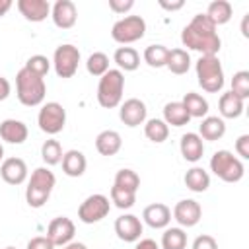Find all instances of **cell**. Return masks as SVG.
<instances>
[{
    "label": "cell",
    "mask_w": 249,
    "mask_h": 249,
    "mask_svg": "<svg viewBox=\"0 0 249 249\" xmlns=\"http://www.w3.org/2000/svg\"><path fill=\"white\" fill-rule=\"evenodd\" d=\"M181 43L187 49L200 53V56L218 54L220 45H222V41H220V37L216 33V27L206 18V14L193 16V19L181 31Z\"/></svg>",
    "instance_id": "6da1fadb"
},
{
    "label": "cell",
    "mask_w": 249,
    "mask_h": 249,
    "mask_svg": "<svg viewBox=\"0 0 249 249\" xmlns=\"http://www.w3.org/2000/svg\"><path fill=\"white\" fill-rule=\"evenodd\" d=\"M16 93L21 105L25 107H37L43 103L45 93H47V86L45 80L33 72H29L27 68H21L16 74Z\"/></svg>",
    "instance_id": "7a4b0ae2"
},
{
    "label": "cell",
    "mask_w": 249,
    "mask_h": 249,
    "mask_svg": "<svg viewBox=\"0 0 249 249\" xmlns=\"http://www.w3.org/2000/svg\"><path fill=\"white\" fill-rule=\"evenodd\" d=\"M54 183H56V177H54V173L51 169L37 167L31 173L29 181H27V189H25L27 204L31 208H41L49 200V196H51V193L54 189Z\"/></svg>",
    "instance_id": "3957f363"
},
{
    "label": "cell",
    "mask_w": 249,
    "mask_h": 249,
    "mask_svg": "<svg viewBox=\"0 0 249 249\" xmlns=\"http://www.w3.org/2000/svg\"><path fill=\"white\" fill-rule=\"evenodd\" d=\"M123 89H124V76L117 68H109L97 84V103L103 109H113L121 105L123 99Z\"/></svg>",
    "instance_id": "277c9868"
},
{
    "label": "cell",
    "mask_w": 249,
    "mask_h": 249,
    "mask_svg": "<svg viewBox=\"0 0 249 249\" xmlns=\"http://www.w3.org/2000/svg\"><path fill=\"white\" fill-rule=\"evenodd\" d=\"M196 78L198 86L208 93H218L224 88V70L218 54L200 56L196 60Z\"/></svg>",
    "instance_id": "5b68a950"
},
{
    "label": "cell",
    "mask_w": 249,
    "mask_h": 249,
    "mask_svg": "<svg viewBox=\"0 0 249 249\" xmlns=\"http://www.w3.org/2000/svg\"><path fill=\"white\" fill-rule=\"evenodd\" d=\"M210 169L216 177H220L226 183H237L241 181L245 169L239 158H235L230 150H218L210 158Z\"/></svg>",
    "instance_id": "8992f818"
},
{
    "label": "cell",
    "mask_w": 249,
    "mask_h": 249,
    "mask_svg": "<svg viewBox=\"0 0 249 249\" xmlns=\"http://www.w3.org/2000/svg\"><path fill=\"white\" fill-rule=\"evenodd\" d=\"M144 33H146V21L140 16H124L123 19L115 21V25L111 29V37L121 45L134 43V41L142 39Z\"/></svg>",
    "instance_id": "52a82bcc"
},
{
    "label": "cell",
    "mask_w": 249,
    "mask_h": 249,
    "mask_svg": "<svg viewBox=\"0 0 249 249\" xmlns=\"http://www.w3.org/2000/svg\"><path fill=\"white\" fill-rule=\"evenodd\" d=\"M37 124L43 132L47 134H58L62 132L64 124H66V109L56 103V101H49L45 103L41 109H39V115H37Z\"/></svg>",
    "instance_id": "ba28073f"
},
{
    "label": "cell",
    "mask_w": 249,
    "mask_h": 249,
    "mask_svg": "<svg viewBox=\"0 0 249 249\" xmlns=\"http://www.w3.org/2000/svg\"><path fill=\"white\" fill-rule=\"evenodd\" d=\"M53 64H54V72L58 78H72L78 70V64H80L78 47H74L70 43L56 47L54 54H53Z\"/></svg>",
    "instance_id": "9c48e42d"
},
{
    "label": "cell",
    "mask_w": 249,
    "mask_h": 249,
    "mask_svg": "<svg viewBox=\"0 0 249 249\" xmlns=\"http://www.w3.org/2000/svg\"><path fill=\"white\" fill-rule=\"evenodd\" d=\"M111 210V202L105 195H89L78 208V218L84 222V224H95V222H101Z\"/></svg>",
    "instance_id": "30bf717a"
},
{
    "label": "cell",
    "mask_w": 249,
    "mask_h": 249,
    "mask_svg": "<svg viewBox=\"0 0 249 249\" xmlns=\"http://www.w3.org/2000/svg\"><path fill=\"white\" fill-rule=\"evenodd\" d=\"M74 233H76V226H74V222H72L70 218H66V216H56V218H53L51 224L47 226V237H49V241H51L54 247H56V245H60V247L68 245V243L72 241Z\"/></svg>",
    "instance_id": "8fae6325"
},
{
    "label": "cell",
    "mask_w": 249,
    "mask_h": 249,
    "mask_svg": "<svg viewBox=\"0 0 249 249\" xmlns=\"http://www.w3.org/2000/svg\"><path fill=\"white\" fill-rule=\"evenodd\" d=\"M173 218L183 226V228H193L200 222L202 218V208L196 200L193 198H183L175 204L173 208Z\"/></svg>",
    "instance_id": "7c38bea8"
},
{
    "label": "cell",
    "mask_w": 249,
    "mask_h": 249,
    "mask_svg": "<svg viewBox=\"0 0 249 249\" xmlns=\"http://www.w3.org/2000/svg\"><path fill=\"white\" fill-rule=\"evenodd\" d=\"M115 233L119 239L126 241V243H132V241H138L140 235H142V222L138 216L134 214H123L115 220Z\"/></svg>",
    "instance_id": "4fadbf2b"
},
{
    "label": "cell",
    "mask_w": 249,
    "mask_h": 249,
    "mask_svg": "<svg viewBox=\"0 0 249 249\" xmlns=\"http://www.w3.org/2000/svg\"><path fill=\"white\" fill-rule=\"evenodd\" d=\"M146 105H144V101H140V99H136V97H130V99H126L124 103H121V109H119V119L126 124V126H130V128H134V126H138V124H142L144 121H146Z\"/></svg>",
    "instance_id": "5bb4252c"
},
{
    "label": "cell",
    "mask_w": 249,
    "mask_h": 249,
    "mask_svg": "<svg viewBox=\"0 0 249 249\" xmlns=\"http://www.w3.org/2000/svg\"><path fill=\"white\" fill-rule=\"evenodd\" d=\"M51 18L54 21L56 27L60 29H70L74 27L76 19H78V10L76 4L70 0H56L54 6L51 8Z\"/></svg>",
    "instance_id": "9a60e30c"
},
{
    "label": "cell",
    "mask_w": 249,
    "mask_h": 249,
    "mask_svg": "<svg viewBox=\"0 0 249 249\" xmlns=\"http://www.w3.org/2000/svg\"><path fill=\"white\" fill-rule=\"evenodd\" d=\"M0 175L8 185H21L27 179V165L21 158H6L0 165Z\"/></svg>",
    "instance_id": "2e32d148"
},
{
    "label": "cell",
    "mask_w": 249,
    "mask_h": 249,
    "mask_svg": "<svg viewBox=\"0 0 249 249\" xmlns=\"http://www.w3.org/2000/svg\"><path fill=\"white\" fill-rule=\"evenodd\" d=\"M142 218L144 222L154 228V230H163L169 226L171 222V210L169 206H165L163 202H154V204H148L142 212Z\"/></svg>",
    "instance_id": "e0dca14e"
},
{
    "label": "cell",
    "mask_w": 249,
    "mask_h": 249,
    "mask_svg": "<svg viewBox=\"0 0 249 249\" xmlns=\"http://www.w3.org/2000/svg\"><path fill=\"white\" fill-rule=\"evenodd\" d=\"M18 10L27 21H43L51 14V4L47 0H18Z\"/></svg>",
    "instance_id": "ac0fdd59"
},
{
    "label": "cell",
    "mask_w": 249,
    "mask_h": 249,
    "mask_svg": "<svg viewBox=\"0 0 249 249\" xmlns=\"http://www.w3.org/2000/svg\"><path fill=\"white\" fill-rule=\"evenodd\" d=\"M27 124L16 119H6L0 123V138L8 144H23L27 140Z\"/></svg>",
    "instance_id": "d6986e66"
},
{
    "label": "cell",
    "mask_w": 249,
    "mask_h": 249,
    "mask_svg": "<svg viewBox=\"0 0 249 249\" xmlns=\"http://www.w3.org/2000/svg\"><path fill=\"white\" fill-rule=\"evenodd\" d=\"M179 150H181V156L187 160V161H198L204 154V144H202V138L196 134V132H187L181 136V144H179Z\"/></svg>",
    "instance_id": "ffe728a7"
},
{
    "label": "cell",
    "mask_w": 249,
    "mask_h": 249,
    "mask_svg": "<svg viewBox=\"0 0 249 249\" xmlns=\"http://www.w3.org/2000/svg\"><path fill=\"white\" fill-rule=\"evenodd\" d=\"M123 146V138L117 130H103L95 138V148L101 156H115Z\"/></svg>",
    "instance_id": "44dd1931"
},
{
    "label": "cell",
    "mask_w": 249,
    "mask_h": 249,
    "mask_svg": "<svg viewBox=\"0 0 249 249\" xmlns=\"http://www.w3.org/2000/svg\"><path fill=\"white\" fill-rule=\"evenodd\" d=\"M62 171L68 175V177H80L84 175L86 171V156L80 152V150H68L66 154H62Z\"/></svg>",
    "instance_id": "7402d4cb"
},
{
    "label": "cell",
    "mask_w": 249,
    "mask_h": 249,
    "mask_svg": "<svg viewBox=\"0 0 249 249\" xmlns=\"http://www.w3.org/2000/svg\"><path fill=\"white\" fill-rule=\"evenodd\" d=\"M226 134V123L220 117H204L198 124V136L204 140H220Z\"/></svg>",
    "instance_id": "603a6c76"
},
{
    "label": "cell",
    "mask_w": 249,
    "mask_h": 249,
    "mask_svg": "<svg viewBox=\"0 0 249 249\" xmlns=\"http://www.w3.org/2000/svg\"><path fill=\"white\" fill-rule=\"evenodd\" d=\"M206 18L212 21V25H224L231 19V4L228 0H214L206 8Z\"/></svg>",
    "instance_id": "cb8c5ba5"
},
{
    "label": "cell",
    "mask_w": 249,
    "mask_h": 249,
    "mask_svg": "<svg viewBox=\"0 0 249 249\" xmlns=\"http://www.w3.org/2000/svg\"><path fill=\"white\" fill-rule=\"evenodd\" d=\"M113 60L117 62L119 70H124V72H134L140 66V54L132 47H119L113 54Z\"/></svg>",
    "instance_id": "d4e9b609"
},
{
    "label": "cell",
    "mask_w": 249,
    "mask_h": 249,
    "mask_svg": "<svg viewBox=\"0 0 249 249\" xmlns=\"http://www.w3.org/2000/svg\"><path fill=\"white\" fill-rule=\"evenodd\" d=\"M165 66L171 74H187L189 72V66H191V56L185 49H169L167 53V60H165Z\"/></svg>",
    "instance_id": "484cf974"
},
{
    "label": "cell",
    "mask_w": 249,
    "mask_h": 249,
    "mask_svg": "<svg viewBox=\"0 0 249 249\" xmlns=\"http://www.w3.org/2000/svg\"><path fill=\"white\" fill-rule=\"evenodd\" d=\"M191 121V117H189V113H187V109L183 107V103L181 101H169V103H165V107H163V123L169 126H183V124H187Z\"/></svg>",
    "instance_id": "4316f807"
},
{
    "label": "cell",
    "mask_w": 249,
    "mask_h": 249,
    "mask_svg": "<svg viewBox=\"0 0 249 249\" xmlns=\"http://www.w3.org/2000/svg\"><path fill=\"white\" fill-rule=\"evenodd\" d=\"M183 107L187 109V113H189V117L193 119H202V117H206L208 115V101L200 95V93H195V91H189V93H185V97H183Z\"/></svg>",
    "instance_id": "83f0119b"
},
{
    "label": "cell",
    "mask_w": 249,
    "mask_h": 249,
    "mask_svg": "<svg viewBox=\"0 0 249 249\" xmlns=\"http://www.w3.org/2000/svg\"><path fill=\"white\" fill-rule=\"evenodd\" d=\"M218 109H220V115L222 117H226V119H237L243 113V99H239L231 91H226V93H222V97L218 101Z\"/></svg>",
    "instance_id": "f1b7e54d"
},
{
    "label": "cell",
    "mask_w": 249,
    "mask_h": 249,
    "mask_svg": "<svg viewBox=\"0 0 249 249\" xmlns=\"http://www.w3.org/2000/svg\"><path fill=\"white\" fill-rule=\"evenodd\" d=\"M185 185L193 193H204L210 187V175L202 167H191L185 173Z\"/></svg>",
    "instance_id": "f546056e"
},
{
    "label": "cell",
    "mask_w": 249,
    "mask_h": 249,
    "mask_svg": "<svg viewBox=\"0 0 249 249\" xmlns=\"http://www.w3.org/2000/svg\"><path fill=\"white\" fill-rule=\"evenodd\" d=\"M144 134H146L148 140H152L156 144H161L169 136V126L163 123V119H150L144 124Z\"/></svg>",
    "instance_id": "4dcf8cb0"
},
{
    "label": "cell",
    "mask_w": 249,
    "mask_h": 249,
    "mask_svg": "<svg viewBox=\"0 0 249 249\" xmlns=\"http://www.w3.org/2000/svg\"><path fill=\"white\" fill-rule=\"evenodd\" d=\"M167 53H169V49L165 45H148L144 49V62L152 68H161V66H165Z\"/></svg>",
    "instance_id": "1f68e13d"
},
{
    "label": "cell",
    "mask_w": 249,
    "mask_h": 249,
    "mask_svg": "<svg viewBox=\"0 0 249 249\" xmlns=\"http://www.w3.org/2000/svg\"><path fill=\"white\" fill-rule=\"evenodd\" d=\"M187 233L181 228H167L161 235V249H185Z\"/></svg>",
    "instance_id": "d6a6232c"
},
{
    "label": "cell",
    "mask_w": 249,
    "mask_h": 249,
    "mask_svg": "<svg viewBox=\"0 0 249 249\" xmlns=\"http://www.w3.org/2000/svg\"><path fill=\"white\" fill-rule=\"evenodd\" d=\"M41 158H43V161L47 165L60 163L62 161V146H60V142L58 140H53V138L45 140L43 146H41Z\"/></svg>",
    "instance_id": "836d02e7"
},
{
    "label": "cell",
    "mask_w": 249,
    "mask_h": 249,
    "mask_svg": "<svg viewBox=\"0 0 249 249\" xmlns=\"http://www.w3.org/2000/svg\"><path fill=\"white\" fill-rule=\"evenodd\" d=\"M111 202H115L117 208L121 210H126V208H132L134 202H136V193L128 191V189H123V187H117L113 185L111 187Z\"/></svg>",
    "instance_id": "e575fe53"
},
{
    "label": "cell",
    "mask_w": 249,
    "mask_h": 249,
    "mask_svg": "<svg viewBox=\"0 0 249 249\" xmlns=\"http://www.w3.org/2000/svg\"><path fill=\"white\" fill-rule=\"evenodd\" d=\"M86 68L91 76H103L107 70H109V56L105 53H91L88 56V62H86Z\"/></svg>",
    "instance_id": "d590c367"
},
{
    "label": "cell",
    "mask_w": 249,
    "mask_h": 249,
    "mask_svg": "<svg viewBox=\"0 0 249 249\" xmlns=\"http://www.w3.org/2000/svg\"><path fill=\"white\" fill-rule=\"evenodd\" d=\"M113 185L136 193L138 187H140V177H138V173L132 171V169H119L117 175H115V183H113Z\"/></svg>",
    "instance_id": "8d00e7d4"
},
{
    "label": "cell",
    "mask_w": 249,
    "mask_h": 249,
    "mask_svg": "<svg viewBox=\"0 0 249 249\" xmlns=\"http://www.w3.org/2000/svg\"><path fill=\"white\" fill-rule=\"evenodd\" d=\"M231 93L237 95L243 101L249 97V72L247 70H239V72L233 74V78H231Z\"/></svg>",
    "instance_id": "74e56055"
},
{
    "label": "cell",
    "mask_w": 249,
    "mask_h": 249,
    "mask_svg": "<svg viewBox=\"0 0 249 249\" xmlns=\"http://www.w3.org/2000/svg\"><path fill=\"white\" fill-rule=\"evenodd\" d=\"M23 68H27L29 72H33V74L45 78L47 72H49V68H51V62H49V58L43 56V54H33V56L27 58V62H25Z\"/></svg>",
    "instance_id": "f35d334b"
},
{
    "label": "cell",
    "mask_w": 249,
    "mask_h": 249,
    "mask_svg": "<svg viewBox=\"0 0 249 249\" xmlns=\"http://www.w3.org/2000/svg\"><path fill=\"white\" fill-rule=\"evenodd\" d=\"M193 249H218V243H216V239L212 235L202 233L193 241Z\"/></svg>",
    "instance_id": "ab89813d"
},
{
    "label": "cell",
    "mask_w": 249,
    "mask_h": 249,
    "mask_svg": "<svg viewBox=\"0 0 249 249\" xmlns=\"http://www.w3.org/2000/svg\"><path fill=\"white\" fill-rule=\"evenodd\" d=\"M27 249H54V245L49 241L47 235H37L27 241Z\"/></svg>",
    "instance_id": "60d3db41"
},
{
    "label": "cell",
    "mask_w": 249,
    "mask_h": 249,
    "mask_svg": "<svg viewBox=\"0 0 249 249\" xmlns=\"http://www.w3.org/2000/svg\"><path fill=\"white\" fill-rule=\"evenodd\" d=\"M235 152H237L243 160H249V134H241V136L235 140Z\"/></svg>",
    "instance_id": "b9f144b4"
},
{
    "label": "cell",
    "mask_w": 249,
    "mask_h": 249,
    "mask_svg": "<svg viewBox=\"0 0 249 249\" xmlns=\"http://www.w3.org/2000/svg\"><path fill=\"white\" fill-rule=\"evenodd\" d=\"M134 6V0H109V8L115 14H124Z\"/></svg>",
    "instance_id": "7bdbcfd3"
},
{
    "label": "cell",
    "mask_w": 249,
    "mask_h": 249,
    "mask_svg": "<svg viewBox=\"0 0 249 249\" xmlns=\"http://www.w3.org/2000/svg\"><path fill=\"white\" fill-rule=\"evenodd\" d=\"M10 91H12V86H10V82H8V78H4V76H0V101H4V99H8V95H10Z\"/></svg>",
    "instance_id": "ee69618b"
},
{
    "label": "cell",
    "mask_w": 249,
    "mask_h": 249,
    "mask_svg": "<svg viewBox=\"0 0 249 249\" xmlns=\"http://www.w3.org/2000/svg\"><path fill=\"white\" fill-rule=\"evenodd\" d=\"M160 6L163 10H169V12H175V10H181L185 6L183 0H175V2H165V0H160Z\"/></svg>",
    "instance_id": "f6af8a7d"
},
{
    "label": "cell",
    "mask_w": 249,
    "mask_h": 249,
    "mask_svg": "<svg viewBox=\"0 0 249 249\" xmlns=\"http://www.w3.org/2000/svg\"><path fill=\"white\" fill-rule=\"evenodd\" d=\"M134 249H160V245H158L154 239L146 237V239H140V241L136 243V247H134Z\"/></svg>",
    "instance_id": "bcb514c9"
},
{
    "label": "cell",
    "mask_w": 249,
    "mask_h": 249,
    "mask_svg": "<svg viewBox=\"0 0 249 249\" xmlns=\"http://www.w3.org/2000/svg\"><path fill=\"white\" fill-rule=\"evenodd\" d=\"M10 8H12V0H0V18L6 16Z\"/></svg>",
    "instance_id": "7dc6e473"
},
{
    "label": "cell",
    "mask_w": 249,
    "mask_h": 249,
    "mask_svg": "<svg viewBox=\"0 0 249 249\" xmlns=\"http://www.w3.org/2000/svg\"><path fill=\"white\" fill-rule=\"evenodd\" d=\"M62 249H88V247H86L84 243H78V241H74V243H72V241H70V243H68V245H64Z\"/></svg>",
    "instance_id": "c3c4849f"
},
{
    "label": "cell",
    "mask_w": 249,
    "mask_h": 249,
    "mask_svg": "<svg viewBox=\"0 0 249 249\" xmlns=\"http://www.w3.org/2000/svg\"><path fill=\"white\" fill-rule=\"evenodd\" d=\"M247 21H249V14H245V16H243V23H241V33H243L245 37L249 35V33H247Z\"/></svg>",
    "instance_id": "681fc988"
},
{
    "label": "cell",
    "mask_w": 249,
    "mask_h": 249,
    "mask_svg": "<svg viewBox=\"0 0 249 249\" xmlns=\"http://www.w3.org/2000/svg\"><path fill=\"white\" fill-rule=\"evenodd\" d=\"M2 160H4V146L0 144V161H2Z\"/></svg>",
    "instance_id": "f907efd6"
},
{
    "label": "cell",
    "mask_w": 249,
    "mask_h": 249,
    "mask_svg": "<svg viewBox=\"0 0 249 249\" xmlns=\"http://www.w3.org/2000/svg\"><path fill=\"white\" fill-rule=\"evenodd\" d=\"M6 249H16V247H6Z\"/></svg>",
    "instance_id": "816d5d0a"
}]
</instances>
